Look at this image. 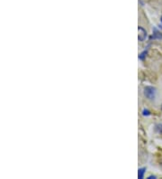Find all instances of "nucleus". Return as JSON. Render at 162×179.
<instances>
[{
	"mask_svg": "<svg viewBox=\"0 0 162 179\" xmlns=\"http://www.w3.org/2000/svg\"><path fill=\"white\" fill-rule=\"evenodd\" d=\"M144 95L149 99V100H153L156 95V90L153 87L147 86L144 89Z\"/></svg>",
	"mask_w": 162,
	"mask_h": 179,
	"instance_id": "1",
	"label": "nucleus"
},
{
	"mask_svg": "<svg viewBox=\"0 0 162 179\" xmlns=\"http://www.w3.org/2000/svg\"><path fill=\"white\" fill-rule=\"evenodd\" d=\"M146 37H147V32H146V30L143 29L142 27H139V36H138L139 41H141V42L144 41L146 39Z\"/></svg>",
	"mask_w": 162,
	"mask_h": 179,
	"instance_id": "2",
	"label": "nucleus"
},
{
	"mask_svg": "<svg viewBox=\"0 0 162 179\" xmlns=\"http://www.w3.org/2000/svg\"><path fill=\"white\" fill-rule=\"evenodd\" d=\"M146 171V168L145 167H142V168H140L139 169V172H138V177L140 179L143 178V175Z\"/></svg>",
	"mask_w": 162,
	"mask_h": 179,
	"instance_id": "3",
	"label": "nucleus"
},
{
	"mask_svg": "<svg viewBox=\"0 0 162 179\" xmlns=\"http://www.w3.org/2000/svg\"><path fill=\"white\" fill-rule=\"evenodd\" d=\"M145 54H147V51H144L143 53H141V55L139 56V57H140V59H141V60H143V59H144V57H145Z\"/></svg>",
	"mask_w": 162,
	"mask_h": 179,
	"instance_id": "4",
	"label": "nucleus"
},
{
	"mask_svg": "<svg viewBox=\"0 0 162 179\" xmlns=\"http://www.w3.org/2000/svg\"><path fill=\"white\" fill-rule=\"evenodd\" d=\"M142 114H143V116H149L150 115V111L148 109H144L142 111Z\"/></svg>",
	"mask_w": 162,
	"mask_h": 179,
	"instance_id": "5",
	"label": "nucleus"
},
{
	"mask_svg": "<svg viewBox=\"0 0 162 179\" xmlns=\"http://www.w3.org/2000/svg\"><path fill=\"white\" fill-rule=\"evenodd\" d=\"M157 129H158V131H159L160 133H161L162 134V125H158V126H157Z\"/></svg>",
	"mask_w": 162,
	"mask_h": 179,
	"instance_id": "6",
	"label": "nucleus"
},
{
	"mask_svg": "<svg viewBox=\"0 0 162 179\" xmlns=\"http://www.w3.org/2000/svg\"><path fill=\"white\" fill-rule=\"evenodd\" d=\"M149 179H151V178H156V177L155 176H150L149 177H148Z\"/></svg>",
	"mask_w": 162,
	"mask_h": 179,
	"instance_id": "7",
	"label": "nucleus"
},
{
	"mask_svg": "<svg viewBox=\"0 0 162 179\" xmlns=\"http://www.w3.org/2000/svg\"><path fill=\"white\" fill-rule=\"evenodd\" d=\"M161 108H162V107H161Z\"/></svg>",
	"mask_w": 162,
	"mask_h": 179,
	"instance_id": "8",
	"label": "nucleus"
}]
</instances>
